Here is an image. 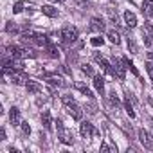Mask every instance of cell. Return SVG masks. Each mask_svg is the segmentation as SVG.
<instances>
[{"instance_id": "277c9868", "label": "cell", "mask_w": 153, "mask_h": 153, "mask_svg": "<svg viewBox=\"0 0 153 153\" xmlns=\"http://www.w3.org/2000/svg\"><path fill=\"white\" fill-rule=\"evenodd\" d=\"M79 133H81V137H83V139H92V135H96L97 131L94 130V126H92L90 123L83 121V123L79 124Z\"/></svg>"}, {"instance_id": "cb8c5ba5", "label": "cell", "mask_w": 153, "mask_h": 153, "mask_svg": "<svg viewBox=\"0 0 153 153\" xmlns=\"http://www.w3.org/2000/svg\"><path fill=\"white\" fill-rule=\"evenodd\" d=\"M24 7H33V6H29V4H25V2H22V0H20V2H16L13 6V11L15 13H20V11H24Z\"/></svg>"}, {"instance_id": "8fae6325", "label": "cell", "mask_w": 153, "mask_h": 153, "mask_svg": "<svg viewBox=\"0 0 153 153\" xmlns=\"http://www.w3.org/2000/svg\"><path fill=\"white\" fill-rule=\"evenodd\" d=\"M124 22H126V25H128L130 29H133V27L137 25V16H135L131 11H126V13H124Z\"/></svg>"}, {"instance_id": "5b68a950", "label": "cell", "mask_w": 153, "mask_h": 153, "mask_svg": "<svg viewBox=\"0 0 153 153\" xmlns=\"http://www.w3.org/2000/svg\"><path fill=\"white\" fill-rule=\"evenodd\" d=\"M139 140L142 142V146H144L146 149H151V148H153V137H151L149 131H146V130H139Z\"/></svg>"}, {"instance_id": "ffe728a7", "label": "cell", "mask_w": 153, "mask_h": 153, "mask_svg": "<svg viewBox=\"0 0 153 153\" xmlns=\"http://www.w3.org/2000/svg\"><path fill=\"white\" fill-rule=\"evenodd\" d=\"M94 58H96V61H97V63L101 65V68H103V70H108V72H110L112 65H110V63H108V61H106V59H105V58H103L101 54H94Z\"/></svg>"}, {"instance_id": "603a6c76", "label": "cell", "mask_w": 153, "mask_h": 153, "mask_svg": "<svg viewBox=\"0 0 153 153\" xmlns=\"http://www.w3.org/2000/svg\"><path fill=\"white\" fill-rule=\"evenodd\" d=\"M18 24L16 22H7L6 24V33H9V34H15V33H18Z\"/></svg>"}, {"instance_id": "7c38bea8", "label": "cell", "mask_w": 153, "mask_h": 153, "mask_svg": "<svg viewBox=\"0 0 153 153\" xmlns=\"http://www.w3.org/2000/svg\"><path fill=\"white\" fill-rule=\"evenodd\" d=\"M47 83L52 85V87H65V81L59 78V76H47Z\"/></svg>"}, {"instance_id": "1f68e13d", "label": "cell", "mask_w": 153, "mask_h": 153, "mask_svg": "<svg viewBox=\"0 0 153 153\" xmlns=\"http://www.w3.org/2000/svg\"><path fill=\"white\" fill-rule=\"evenodd\" d=\"M128 49H131V52H133V54H137V52H139V49H137V45H135V42H133V40H128Z\"/></svg>"}, {"instance_id": "8992f818", "label": "cell", "mask_w": 153, "mask_h": 153, "mask_svg": "<svg viewBox=\"0 0 153 153\" xmlns=\"http://www.w3.org/2000/svg\"><path fill=\"white\" fill-rule=\"evenodd\" d=\"M11 79H13V83H16V85H27V81H29V78H27L22 70H15L13 76H11Z\"/></svg>"}, {"instance_id": "d590c367", "label": "cell", "mask_w": 153, "mask_h": 153, "mask_svg": "<svg viewBox=\"0 0 153 153\" xmlns=\"http://www.w3.org/2000/svg\"><path fill=\"white\" fill-rule=\"evenodd\" d=\"M6 139V130L2 128V130H0V140H4Z\"/></svg>"}, {"instance_id": "4dcf8cb0", "label": "cell", "mask_w": 153, "mask_h": 153, "mask_svg": "<svg viewBox=\"0 0 153 153\" xmlns=\"http://www.w3.org/2000/svg\"><path fill=\"white\" fill-rule=\"evenodd\" d=\"M61 101H63L67 106H68V105H74V97H72V96H68V94H67V96H63V97H61Z\"/></svg>"}, {"instance_id": "2e32d148", "label": "cell", "mask_w": 153, "mask_h": 153, "mask_svg": "<svg viewBox=\"0 0 153 153\" xmlns=\"http://www.w3.org/2000/svg\"><path fill=\"white\" fill-rule=\"evenodd\" d=\"M42 123H43V126H45L47 130L52 128V119H51V112H49V110H43V112H42Z\"/></svg>"}, {"instance_id": "74e56055", "label": "cell", "mask_w": 153, "mask_h": 153, "mask_svg": "<svg viewBox=\"0 0 153 153\" xmlns=\"http://www.w3.org/2000/svg\"><path fill=\"white\" fill-rule=\"evenodd\" d=\"M52 2H63V0H52Z\"/></svg>"}, {"instance_id": "d6986e66", "label": "cell", "mask_w": 153, "mask_h": 153, "mask_svg": "<svg viewBox=\"0 0 153 153\" xmlns=\"http://www.w3.org/2000/svg\"><path fill=\"white\" fill-rule=\"evenodd\" d=\"M106 36H108V40H110L114 45H119V43H121V36H119V33H117V31L110 29V31L106 33Z\"/></svg>"}, {"instance_id": "f546056e", "label": "cell", "mask_w": 153, "mask_h": 153, "mask_svg": "<svg viewBox=\"0 0 153 153\" xmlns=\"http://www.w3.org/2000/svg\"><path fill=\"white\" fill-rule=\"evenodd\" d=\"M20 128H22V133H24V135H29V133H31V126H29V123L24 121V123L20 124Z\"/></svg>"}, {"instance_id": "e575fe53", "label": "cell", "mask_w": 153, "mask_h": 153, "mask_svg": "<svg viewBox=\"0 0 153 153\" xmlns=\"http://www.w3.org/2000/svg\"><path fill=\"white\" fill-rule=\"evenodd\" d=\"M101 151H117V148H110L108 144H103L101 146Z\"/></svg>"}, {"instance_id": "52a82bcc", "label": "cell", "mask_w": 153, "mask_h": 153, "mask_svg": "<svg viewBox=\"0 0 153 153\" xmlns=\"http://www.w3.org/2000/svg\"><path fill=\"white\" fill-rule=\"evenodd\" d=\"M67 110H68V115H70L72 119L81 121V117H83V110H81L78 105H68V106H67Z\"/></svg>"}, {"instance_id": "9c48e42d", "label": "cell", "mask_w": 153, "mask_h": 153, "mask_svg": "<svg viewBox=\"0 0 153 153\" xmlns=\"http://www.w3.org/2000/svg\"><path fill=\"white\" fill-rule=\"evenodd\" d=\"M74 88H76V90H79L83 96H87V97H90V99L94 97V96H92V90H90L85 83H81V81H76V83H74Z\"/></svg>"}, {"instance_id": "9a60e30c", "label": "cell", "mask_w": 153, "mask_h": 153, "mask_svg": "<svg viewBox=\"0 0 153 153\" xmlns=\"http://www.w3.org/2000/svg\"><path fill=\"white\" fill-rule=\"evenodd\" d=\"M25 87H27V90H29L31 94H40V92L43 90L40 83H36V81H31V79L27 81V85H25Z\"/></svg>"}, {"instance_id": "ac0fdd59", "label": "cell", "mask_w": 153, "mask_h": 153, "mask_svg": "<svg viewBox=\"0 0 153 153\" xmlns=\"http://www.w3.org/2000/svg\"><path fill=\"white\" fill-rule=\"evenodd\" d=\"M142 13L146 16L153 15V0H144V2H142Z\"/></svg>"}, {"instance_id": "4316f807", "label": "cell", "mask_w": 153, "mask_h": 153, "mask_svg": "<svg viewBox=\"0 0 153 153\" xmlns=\"http://www.w3.org/2000/svg\"><path fill=\"white\" fill-rule=\"evenodd\" d=\"M146 72H148V76L151 78V83H153V63H151L149 59L146 61Z\"/></svg>"}, {"instance_id": "7402d4cb", "label": "cell", "mask_w": 153, "mask_h": 153, "mask_svg": "<svg viewBox=\"0 0 153 153\" xmlns=\"http://www.w3.org/2000/svg\"><path fill=\"white\" fill-rule=\"evenodd\" d=\"M45 47H47V52H49V56H51V58H59V51H58V47H56V45H52V43L49 42Z\"/></svg>"}, {"instance_id": "836d02e7", "label": "cell", "mask_w": 153, "mask_h": 153, "mask_svg": "<svg viewBox=\"0 0 153 153\" xmlns=\"http://www.w3.org/2000/svg\"><path fill=\"white\" fill-rule=\"evenodd\" d=\"M76 6H78V7H88V2H87V0H78Z\"/></svg>"}, {"instance_id": "83f0119b", "label": "cell", "mask_w": 153, "mask_h": 153, "mask_svg": "<svg viewBox=\"0 0 153 153\" xmlns=\"http://www.w3.org/2000/svg\"><path fill=\"white\" fill-rule=\"evenodd\" d=\"M90 43H92L94 47H99V45H103V43H105V40H103L101 36H96V38H92V40H90Z\"/></svg>"}, {"instance_id": "d4e9b609", "label": "cell", "mask_w": 153, "mask_h": 153, "mask_svg": "<svg viewBox=\"0 0 153 153\" xmlns=\"http://www.w3.org/2000/svg\"><path fill=\"white\" fill-rule=\"evenodd\" d=\"M142 34H148V36H153V24L146 22L144 27H142Z\"/></svg>"}, {"instance_id": "5bb4252c", "label": "cell", "mask_w": 153, "mask_h": 153, "mask_svg": "<svg viewBox=\"0 0 153 153\" xmlns=\"http://www.w3.org/2000/svg\"><path fill=\"white\" fill-rule=\"evenodd\" d=\"M94 87H96V90L103 96V92H105V79L101 78V76H94Z\"/></svg>"}, {"instance_id": "44dd1931", "label": "cell", "mask_w": 153, "mask_h": 153, "mask_svg": "<svg viewBox=\"0 0 153 153\" xmlns=\"http://www.w3.org/2000/svg\"><path fill=\"white\" fill-rule=\"evenodd\" d=\"M42 13L47 15V16H51V18H56L58 16V9H54L52 6H43L42 7Z\"/></svg>"}, {"instance_id": "d6a6232c", "label": "cell", "mask_w": 153, "mask_h": 153, "mask_svg": "<svg viewBox=\"0 0 153 153\" xmlns=\"http://www.w3.org/2000/svg\"><path fill=\"white\" fill-rule=\"evenodd\" d=\"M87 110H88V114H96V112H97V108H96V103H90V105L87 106Z\"/></svg>"}, {"instance_id": "8d00e7d4", "label": "cell", "mask_w": 153, "mask_h": 153, "mask_svg": "<svg viewBox=\"0 0 153 153\" xmlns=\"http://www.w3.org/2000/svg\"><path fill=\"white\" fill-rule=\"evenodd\" d=\"M148 59H149V61L153 63V52H148Z\"/></svg>"}, {"instance_id": "f1b7e54d", "label": "cell", "mask_w": 153, "mask_h": 153, "mask_svg": "<svg viewBox=\"0 0 153 153\" xmlns=\"http://www.w3.org/2000/svg\"><path fill=\"white\" fill-rule=\"evenodd\" d=\"M110 103H112V105L115 106V110H119V106H121V103H119V99L115 97V94H114V92L110 94Z\"/></svg>"}, {"instance_id": "484cf974", "label": "cell", "mask_w": 153, "mask_h": 153, "mask_svg": "<svg viewBox=\"0 0 153 153\" xmlns=\"http://www.w3.org/2000/svg\"><path fill=\"white\" fill-rule=\"evenodd\" d=\"M81 68H83V72H85L87 76H92V78H94V76H96V72H94V68H92V65H88V63H85V65H83Z\"/></svg>"}, {"instance_id": "ba28073f", "label": "cell", "mask_w": 153, "mask_h": 153, "mask_svg": "<svg viewBox=\"0 0 153 153\" xmlns=\"http://www.w3.org/2000/svg\"><path fill=\"white\" fill-rule=\"evenodd\" d=\"M20 42L22 43H29V45H36V33H33V31H25V33H22V36H20Z\"/></svg>"}, {"instance_id": "6da1fadb", "label": "cell", "mask_w": 153, "mask_h": 153, "mask_svg": "<svg viewBox=\"0 0 153 153\" xmlns=\"http://www.w3.org/2000/svg\"><path fill=\"white\" fill-rule=\"evenodd\" d=\"M78 36H79V33H78V29H76L74 25H65L61 29V40H63L65 45L74 43L76 40H78Z\"/></svg>"}, {"instance_id": "3957f363", "label": "cell", "mask_w": 153, "mask_h": 153, "mask_svg": "<svg viewBox=\"0 0 153 153\" xmlns=\"http://www.w3.org/2000/svg\"><path fill=\"white\" fill-rule=\"evenodd\" d=\"M58 139H59V142H63V144H67V146L74 142V135H72V131L67 130L65 126H63V128H58Z\"/></svg>"}, {"instance_id": "e0dca14e", "label": "cell", "mask_w": 153, "mask_h": 153, "mask_svg": "<svg viewBox=\"0 0 153 153\" xmlns=\"http://www.w3.org/2000/svg\"><path fill=\"white\" fill-rule=\"evenodd\" d=\"M124 108H126V112H128L130 117H135V110H133V105H131V97H130V94H126V97H124Z\"/></svg>"}, {"instance_id": "4fadbf2b", "label": "cell", "mask_w": 153, "mask_h": 153, "mask_svg": "<svg viewBox=\"0 0 153 153\" xmlns=\"http://www.w3.org/2000/svg\"><path fill=\"white\" fill-rule=\"evenodd\" d=\"M9 121H11L13 124H22V123H20V110H18L16 106H13V108L9 110Z\"/></svg>"}, {"instance_id": "7a4b0ae2", "label": "cell", "mask_w": 153, "mask_h": 153, "mask_svg": "<svg viewBox=\"0 0 153 153\" xmlns=\"http://www.w3.org/2000/svg\"><path fill=\"white\" fill-rule=\"evenodd\" d=\"M123 65H124L123 59H121V61L115 59L114 65H112V68H110V74L117 76V79H119V81H124V68H126V67H123Z\"/></svg>"}, {"instance_id": "30bf717a", "label": "cell", "mask_w": 153, "mask_h": 153, "mask_svg": "<svg viewBox=\"0 0 153 153\" xmlns=\"http://www.w3.org/2000/svg\"><path fill=\"white\" fill-rule=\"evenodd\" d=\"M90 29H92V31H97V33H103V31H105V22L96 16V18L90 20Z\"/></svg>"}]
</instances>
